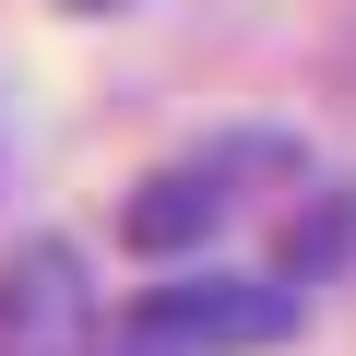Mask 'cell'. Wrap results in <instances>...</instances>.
Listing matches in <instances>:
<instances>
[{
  "mask_svg": "<svg viewBox=\"0 0 356 356\" xmlns=\"http://www.w3.org/2000/svg\"><path fill=\"white\" fill-rule=\"evenodd\" d=\"M60 13H131V0H60Z\"/></svg>",
  "mask_w": 356,
  "mask_h": 356,
  "instance_id": "4",
  "label": "cell"
},
{
  "mask_svg": "<svg viewBox=\"0 0 356 356\" xmlns=\"http://www.w3.org/2000/svg\"><path fill=\"white\" fill-rule=\"evenodd\" d=\"M297 321H309V285L285 261H178L119 309V356H261V344H297Z\"/></svg>",
  "mask_w": 356,
  "mask_h": 356,
  "instance_id": "2",
  "label": "cell"
},
{
  "mask_svg": "<svg viewBox=\"0 0 356 356\" xmlns=\"http://www.w3.org/2000/svg\"><path fill=\"white\" fill-rule=\"evenodd\" d=\"M309 202V154L285 131H214L191 154H166L143 191L119 202V238L143 261H202L214 238H238L250 214H297Z\"/></svg>",
  "mask_w": 356,
  "mask_h": 356,
  "instance_id": "1",
  "label": "cell"
},
{
  "mask_svg": "<svg viewBox=\"0 0 356 356\" xmlns=\"http://www.w3.org/2000/svg\"><path fill=\"white\" fill-rule=\"evenodd\" d=\"M0 356H119V309L95 297L72 238L0 250Z\"/></svg>",
  "mask_w": 356,
  "mask_h": 356,
  "instance_id": "3",
  "label": "cell"
}]
</instances>
